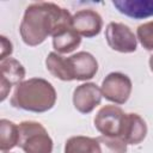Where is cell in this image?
<instances>
[{"label":"cell","mask_w":153,"mask_h":153,"mask_svg":"<svg viewBox=\"0 0 153 153\" xmlns=\"http://www.w3.org/2000/svg\"><path fill=\"white\" fill-rule=\"evenodd\" d=\"M72 17L66 8L54 2H33L26 7L19 26L22 39L30 47L38 45L48 36L72 27Z\"/></svg>","instance_id":"obj_1"},{"label":"cell","mask_w":153,"mask_h":153,"mask_svg":"<svg viewBox=\"0 0 153 153\" xmlns=\"http://www.w3.org/2000/svg\"><path fill=\"white\" fill-rule=\"evenodd\" d=\"M56 102L53 85L42 78H31L16 86L11 97V105L31 112H45Z\"/></svg>","instance_id":"obj_2"},{"label":"cell","mask_w":153,"mask_h":153,"mask_svg":"<svg viewBox=\"0 0 153 153\" xmlns=\"http://www.w3.org/2000/svg\"><path fill=\"white\" fill-rule=\"evenodd\" d=\"M18 146L24 151V153H51L53 140L41 123L24 121L18 124Z\"/></svg>","instance_id":"obj_3"},{"label":"cell","mask_w":153,"mask_h":153,"mask_svg":"<svg viewBox=\"0 0 153 153\" xmlns=\"http://www.w3.org/2000/svg\"><path fill=\"white\" fill-rule=\"evenodd\" d=\"M131 80L128 75L114 72L105 76L102 82V94L105 99L115 103V104H124L131 93Z\"/></svg>","instance_id":"obj_4"},{"label":"cell","mask_w":153,"mask_h":153,"mask_svg":"<svg viewBox=\"0 0 153 153\" xmlns=\"http://www.w3.org/2000/svg\"><path fill=\"white\" fill-rule=\"evenodd\" d=\"M126 112L116 105H105L94 117V127L103 135L109 137H120Z\"/></svg>","instance_id":"obj_5"},{"label":"cell","mask_w":153,"mask_h":153,"mask_svg":"<svg viewBox=\"0 0 153 153\" xmlns=\"http://www.w3.org/2000/svg\"><path fill=\"white\" fill-rule=\"evenodd\" d=\"M105 38L109 47L120 53H134L137 47L136 36L129 26L122 23H109L105 29Z\"/></svg>","instance_id":"obj_6"},{"label":"cell","mask_w":153,"mask_h":153,"mask_svg":"<svg viewBox=\"0 0 153 153\" xmlns=\"http://www.w3.org/2000/svg\"><path fill=\"white\" fill-rule=\"evenodd\" d=\"M67 65L72 80H88L98 72L96 57L87 51H79L67 57Z\"/></svg>","instance_id":"obj_7"},{"label":"cell","mask_w":153,"mask_h":153,"mask_svg":"<svg viewBox=\"0 0 153 153\" xmlns=\"http://www.w3.org/2000/svg\"><path fill=\"white\" fill-rule=\"evenodd\" d=\"M1 69V80H0V96L1 102L6 99L11 88L13 86H18L24 81L25 78V68L23 65L16 59H6L0 63Z\"/></svg>","instance_id":"obj_8"},{"label":"cell","mask_w":153,"mask_h":153,"mask_svg":"<svg viewBox=\"0 0 153 153\" xmlns=\"http://www.w3.org/2000/svg\"><path fill=\"white\" fill-rule=\"evenodd\" d=\"M102 91L93 82L79 85L73 92L74 108L81 114H90L102 102Z\"/></svg>","instance_id":"obj_9"},{"label":"cell","mask_w":153,"mask_h":153,"mask_svg":"<svg viewBox=\"0 0 153 153\" xmlns=\"http://www.w3.org/2000/svg\"><path fill=\"white\" fill-rule=\"evenodd\" d=\"M72 26L80 36L90 38L97 36L100 32L103 20L98 12L86 8L78 11L72 17Z\"/></svg>","instance_id":"obj_10"},{"label":"cell","mask_w":153,"mask_h":153,"mask_svg":"<svg viewBox=\"0 0 153 153\" xmlns=\"http://www.w3.org/2000/svg\"><path fill=\"white\" fill-rule=\"evenodd\" d=\"M147 135V124L137 114H126L120 139L127 145H139Z\"/></svg>","instance_id":"obj_11"},{"label":"cell","mask_w":153,"mask_h":153,"mask_svg":"<svg viewBox=\"0 0 153 153\" xmlns=\"http://www.w3.org/2000/svg\"><path fill=\"white\" fill-rule=\"evenodd\" d=\"M112 5L118 12L134 19L153 16V0H114Z\"/></svg>","instance_id":"obj_12"},{"label":"cell","mask_w":153,"mask_h":153,"mask_svg":"<svg viewBox=\"0 0 153 153\" xmlns=\"http://www.w3.org/2000/svg\"><path fill=\"white\" fill-rule=\"evenodd\" d=\"M81 43V36L72 27H67L53 36V47L57 54H68L75 50Z\"/></svg>","instance_id":"obj_13"},{"label":"cell","mask_w":153,"mask_h":153,"mask_svg":"<svg viewBox=\"0 0 153 153\" xmlns=\"http://www.w3.org/2000/svg\"><path fill=\"white\" fill-rule=\"evenodd\" d=\"M65 153H102V149L97 137L78 135L66 141Z\"/></svg>","instance_id":"obj_14"},{"label":"cell","mask_w":153,"mask_h":153,"mask_svg":"<svg viewBox=\"0 0 153 153\" xmlns=\"http://www.w3.org/2000/svg\"><path fill=\"white\" fill-rule=\"evenodd\" d=\"M19 128L16 123L2 118L0 121V149L2 153L12 149L18 145Z\"/></svg>","instance_id":"obj_15"},{"label":"cell","mask_w":153,"mask_h":153,"mask_svg":"<svg viewBox=\"0 0 153 153\" xmlns=\"http://www.w3.org/2000/svg\"><path fill=\"white\" fill-rule=\"evenodd\" d=\"M45 66L53 76L63 81H72L68 65H67V57H63L60 54L53 51L48 54L45 59Z\"/></svg>","instance_id":"obj_16"},{"label":"cell","mask_w":153,"mask_h":153,"mask_svg":"<svg viewBox=\"0 0 153 153\" xmlns=\"http://www.w3.org/2000/svg\"><path fill=\"white\" fill-rule=\"evenodd\" d=\"M102 153H127V143L120 137L99 136L97 137Z\"/></svg>","instance_id":"obj_17"},{"label":"cell","mask_w":153,"mask_h":153,"mask_svg":"<svg viewBox=\"0 0 153 153\" xmlns=\"http://www.w3.org/2000/svg\"><path fill=\"white\" fill-rule=\"evenodd\" d=\"M136 38L146 50H153V20L139 25Z\"/></svg>","instance_id":"obj_18"},{"label":"cell","mask_w":153,"mask_h":153,"mask_svg":"<svg viewBox=\"0 0 153 153\" xmlns=\"http://www.w3.org/2000/svg\"><path fill=\"white\" fill-rule=\"evenodd\" d=\"M1 39V54H0V60L4 61L6 59H8L7 56H10L13 51V48H12V43L10 39H7V37L5 36H1L0 37Z\"/></svg>","instance_id":"obj_19"},{"label":"cell","mask_w":153,"mask_h":153,"mask_svg":"<svg viewBox=\"0 0 153 153\" xmlns=\"http://www.w3.org/2000/svg\"><path fill=\"white\" fill-rule=\"evenodd\" d=\"M149 69H151V72L153 73V55L149 57Z\"/></svg>","instance_id":"obj_20"}]
</instances>
